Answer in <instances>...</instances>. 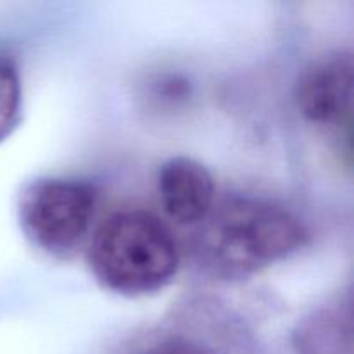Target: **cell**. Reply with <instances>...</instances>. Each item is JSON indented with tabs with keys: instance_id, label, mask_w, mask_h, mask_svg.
<instances>
[{
	"instance_id": "obj_1",
	"label": "cell",
	"mask_w": 354,
	"mask_h": 354,
	"mask_svg": "<svg viewBox=\"0 0 354 354\" xmlns=\"http://www.w3.org/2000/svg\"><path fill=\"white\" fill-rule=\"evenodd\" d=\"M304 225L280 204L232 197L199 223L194 256L207 275L242 280L287 259L306 244Z\"/></svg>"
},
{
	"instance_id": "obj_2",
	"label": "cell",
	"mask_w": 354,
	"mask_h": 354,
	"mask_svg": "<svg viewBox=\"0 0 354 354\" xmlns=\"http://www.w3.org/2000/svg\"><path fill=\"white\" fill-rule=\"evenodd\" d=\"M88 266L93 279L109 292L151 296L176 277L178 242L158 214L145 209L118 211L93 234Z\"/></svg>"
},
{
	"instance_id": "obj_3",
	"label": "cell",
	"mask_w": 354,
	"mask_h": 354,
	"mask_svg": "<svg viewBox=\"0 0 354 354\" xmlns=\"http://www.w3.org/2000/svg\"><path fill=\"white\" fill-rule=\"evenodd\" d=\"M99 194L90 182L47 176L28 183L17 201L24 237L54 258L75 254L95 218Z\"/></svg>"
},
{
	"instance_id": "obj_4",
	"label": "cell",
	"mask_w": 354,
	"mask_h": 354,
	"mask_svg": "<svg viewBox=\"0 0 354 354\" xmlns=\"http://www.w3.org/2000/svg\"><path fill=\"white\" fill-rule=\"evenodd\" d=\"M354 61L351 52H334L315 61L301 75L296 106L315 124H341L351 114Z\"/></svg>"
},
{
	"instance_id": "obj_5",
	"label": "cell",
	"mask_w": 354,
	"mask_h": 354,
	"mask_svg": "<svg viewBox=\"0 0 354 354\" xmlns=\"http://www.w3.org/2000/svg\"><path fill=\"white\" fill-rule=\"evenodd\" d=\"M158 192L165 213L182 225H199L214 206L213 175L203 162L187 156L162 162Z\"/></svg>"
},
{
	"instance_id": "obj_6",
	"label": "cell",
	"mask_w": 354,
	"mask_h": 354,
	"mask_svg": "<svg viewBox=\"0 0 354 354\" xmlns=\"http://www.w3.org/2000/svg\"><path fill=\"white\" fill-rule=\"evenodd\" d=\"M297 354H353L351 311L322 308L297 324L292 334Z\"/></svg>"
},
{
	"instance_id": "obj_7",
	"label": "cell",
	"mask_w": 354,
	"mask_h": 354,
	"mask_svg": "<svg viewBox=\"0 0 354 354\" xmlns=\"http://www.w3.org/2000/svg\"><path fill=\"white\" fill-rule=\"evenodd\" d=\"M23 107V88L17 64L0 55V142L6 140L19 124Z\"/></svg>"
},
{
	"instance_id": "obj_8",
	"label": "cell",
	"mask_w": 354,
	"mask_h": 354,
	"mask_svg": "<svg viewBox=\"0 0 354 354\" xmlns=\"http://www.w3.org/2000/svg\"><path fill=\"white\" fill-rule=\"evenodd\" d=\"M142 354H199L194 346L187 344L182 341H166L161 344L152 346L151 349L144 351Z\"/></svg>"
}]
</instances>
